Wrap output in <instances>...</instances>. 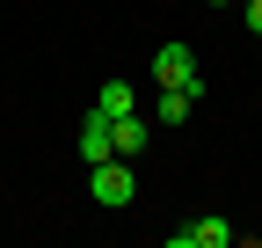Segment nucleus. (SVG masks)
<instances>
[{
	"label": "nucleus",
	"mask_w": 262,
	"mask_h": 248,
	"mask_svg": "<svg viewBox=\"0 0 262 248\" xmlns=\"http://www.w3.org/2000/svg\"><path fill=\"white\" fill-rule=\"evenodd\" d=\"M88 197L102 204V212H124L131 197H139V175H131L124 153H110V161H95V168H88Z\"/></svg>",
	"instance_id": "f257e3e1"
},
{
	"label": "nucleus",
	"mask_w": 262,
	"mask_h": 248,
	"mask_svg": "<svg viewBox=\"0 0 262 248\" xmlns=\"http://www.w3.org/2000/svg\"><path fill=\"white\" fill-rule=\"evenodd\" d=\"M153 80H160V88H196V95H204V80H196V51H189V44H160V51H153Z\"/></svg>",
	"instance_id": "f03ea898"
},
{
	"label": "nucleus",
	"mask_w": 262,
	"mask_h": 248,
	"mask_svg": "<svg viewBox=\"0 0 262 248\" xmlns=\"http://www.w3.org/2000/svg\"><path fill=\"white\" fill-rule=\"evenodd\" d=\"M233 241H241L233 219H219V212H204V219H189V226L168 234V248H233Z\"/></svg>",
	"instance_id": "7ed1b4c3"
},
{
	"label": "nucleus",
	"mask_w": 262,
	"mask_h": 248,
	"mask_svg": "<svg viewBox=\"0 0 262 248\" xmlns=\"http://www.w3.org/2000/svg\"><path fill=\"white\" fill-rule=\"evenodd\" d=\"M73 146H80V161H88V168H95V161H110V153H117V139H110V117H102V110H88Z\"/></svg>",
	"instance_id": "20e7f679"
},
{
	"label": "nucleus",
	"mask_w": 262,
	"mask_h": 248,
	"mask_svg": "<svg viewBox=\"0 0 262 248\" xmlns=\"http://www.w3.org/2000/svg\"><path fill=\"white\" fill-rule=\"evenodd\" d=\"M110 139H117V153H124V161H139V153H146V139H153V132H146V117H139V110H131V117H110Z\"/></svg>",
	"instance_id": "39448f33"
},
{
	"label": "nucleus",
	"mask_w": 262,
	"mask_h": 248,
	"mask_svg": "<svg viewBox=\"0 0 262 248\" xmlns=\"http://www.w3.org/2000/svg\"><path fill=\"white\" fill-rule=\"evenodd\" d=\"M196 102H204V95H196V88H160V102H153V117L160 124H189V110Z\"/></svg>",
	"instance_id": "423d86ee"
},
{
	"label": "nucleus",
	"mask_w": 262,
	"mask_h": 248,
	"mask_svg": "<svg viewBox=\"0 0 262 248\" xmlns=\"http://www.w3.org/2000/svg\"><path fill=\"white\" fill-rule=\"evenodd\" d=\"M95 110H102V117H131V110H139V102H131V80H102V88H95Z\"/></svg>",
	"instance_id": "0eeeda50"
},
{
	"label": "nucleus",
	"mask_w": 262,
	"mask_h": 248,
	"mask_svg": "<svg viewBox=\"0 0 262 248\" xmlns=\"http://www.w3.org/2000/svg\"><path fill=\"white\" fill-rule=\"evenodd\" d=\"M248 29H255V37H262V0H248Z\"/></svg>",
	"instance_id": "6e6552de"
},
{
	"label": "nucleus",
	"mask_w": 262,
	"mask_h": 248,
	"mask_svg": "<svg viewBox=\"0 0 262 248\" xmlns=\"http://www.w3.org/2000/svg\"><path fill=\"white\" fill-rule=\"evenodd\" d=\"M204 8H226V0H204Z\"/></svg>",
	"instance_id": "1a4fd4ad"
}]
</instances>
